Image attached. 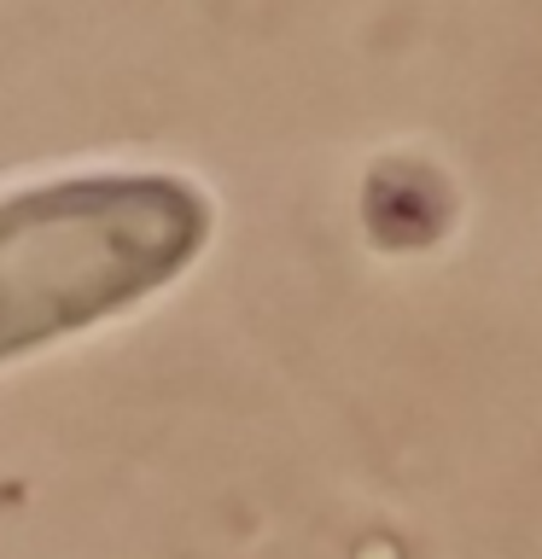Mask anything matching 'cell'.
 I'll return each instance as SVG.
<instances>
[{"mask_svg": "<svg viewBox=\"0 0 542 559\" xmlns=\"http://www.w3.org/2000/svg\"><path fill=\"white\" fill-rule=\"evenodd\" d=\"M210 204L175 175H64L0 199V361L111 321L199 257Z\"/></svg>", "mask_w": 542, "mask_h": 559, "instance_id": "cell-1", "label": "cell"}]
</instances>
